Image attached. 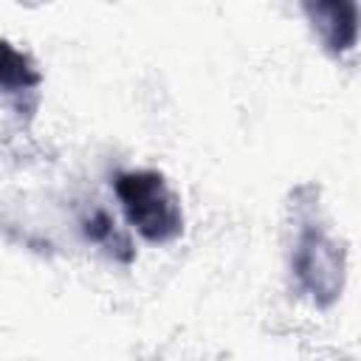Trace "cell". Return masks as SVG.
<instances>
[{
  "instance_id": "4",
  "label": "cell",
  "mask_w": 361,
  "mask_h": 361,
  "mask_svg": "<svg viewBox=\"0 0 361 361\" xmlns=\"http://www.w3.org/2000/svg\"><path fill=\"white\" fill-rule=\"evenodd\" d=\"M39 87L42 73L34 65V59L25 51H17L11 42H3V65H0V90L6 104L31 121L37 104H39Z\"/></svg>"
},
{
  "instance_id": "2",
  "label": "cell",
  "mask_w": 361,
  "mask_h": 361,
  "mask_svg": "<svg viewBox=\"0 0 361 361\" xmlns=\"http://www.w3.org/2000/svg\"><path fill=\"white\" fill-rule=\"evenodd\" d=\"M113 192L127 223L152 245H169L183 237V206L158 169H127L113 178Z\"/></svg>"
},
{
  "instance_id": "5",
  "label": "cell",
  "mask_w": 361,
  "mask_h": 361,
  "mask_svg": "<svg viewBox=\"0 0 361 361\" xmlns=\"http://www.w3.org/2000/svg\"><path fill=\"white\" fill-rule=\"evenodd\" d=\"M82 231H85V237H87L90 243H96L99 248H104L116 262H124V265L133 262L135 248H133L130 237L118 228V223L113 220L110 212H104V209H93V212L82 220Z\"/></svg>"
},
{
  "instance_id": "1",
  "label": "cell",
  "mask_w": 361,
  "mask_h": 361,
  "mask_svg": "<svg viewBox=\"0 0 361 361\" xmlns=\"http://www.w3.org/2000/svg\"><path fill=\"white\" fill-rule=\"evenodd\" d=\"M290 243L288 268L296 290L319 310L333 307L347 285V248L330 231L322 206L319 186L302 183L290 192Z\"/></svg>"
},
{
  "instance_id": "3",
  "label": "cell",
  "mask_w": 361,
  "mask_h": 361,
  "mask_svg": "<svg viewBox=\"0 0 361 361\" xmlns=\"http://www.w3.org/2000/svg\"><path fill=\"white\" fill-rule=\"evenodd\" d=\"M302 11L327 56L338 59L358 45L361 0H302Z\"/></svg>"
}]
</instances>
